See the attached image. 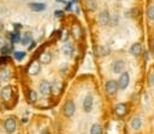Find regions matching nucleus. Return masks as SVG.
Returning a JSON list of instances; mask_svg holds the SVG:
<instances>
[{
    "instance_id": "nucleus-5",
    "label": "nucleus",
    "mask_w": 154,
    "mask_h": 134,
    "mask_svg": "<svg viewBox=\"0 0 154 134\" xmlns=\"http://www.w3.org/2000/svg\"><path fill=\"white\" fill-rule=\"evenodd\" d=\"M39 91H40V93H41V95H43V96H48V95H51V92H52V85H51L48 82L43 80V82L40 83Z\"/></svg>"
},
{
    "instance_id": "nucleus-27",
    "label": "nucleus",
    "mask_w": 154,
    "mask_h": 134,
    "mask_svg": "<svg viewBox=\"0 0 154 134\" xmlns=\"http://www.w3.org/2000/svg\"><path fill=\"white\" fill-rule=\"evenodd\" d=\"M149 84L151 86H154V74L151 76V79H149Z\"/></svg>"
},
{
    "instance_id": "nucleus-14",
    "label": "nucleus",
    "mask_w": 154,
    "mask_h": 134,
    "mask_svg": "<svg viewBox=\"0 0 154 134\" xmlns=\"http://www.w3.org/2000/svg\"><path fill=\"white\" fill-rule=\"evenodd\" d=\"M10 41L12 44L15 43H18L19 41H21V35H19V31L18 30H15L13 32H10Z\"/></svg>"
},
{
    "instance_id": "nucleus-13",
    "label": "nucleus",
    "mask_w": 154,
    "mask_h": 134,
    "mask_svg": "<svg viewBox=\"0 0 154 134\" xmlns=\"http://www.w3.org/2000/svg\"><path fill=\"white\" fill-rule=\"evenodd\" d=\"M141 126H142V121H141V119H140V117H134V119L131 120L130 127H131L132 129L138 131L140 128H141Z\"/></svg>"
},
{
    "instance_id": "nucleus-8",
    "label": "nucleus",
    "mask_w": 154,
    "mask_h": 134,
    "mask_svg": "<svg viewBox=\"0 0 154 134\" xmlns=\"http://www.w3.org/2000/svg\"><path fill=\"white\" fill-rule=\"evenodd\" d=\"M12 97V89H11V86L10 85H6L1 90V98L4 100H10Z\"/></svg>"
},
{
    "instance_id": "nucleus-25",
    "label": "nucleus",
    "mask_w": 154,
    "mask_h": 134,
    "mask_svg": "<svg viewBox=\"0 0 154 134\" xmlns=\"http://www.w3.org/2000/svg\"><path fill=\"white\" fill-rule=\"evenodd\" d=\"M54 15H56V17H58V18H62V17L64 16V12L60 11V10H57V11L54 12Z\"/></svg>"
},
{
    "instance_id": "nucleus-2",
    "label": "nucleus",
    "mask_w": 154,
    "mask_h": 134,
    "mask_svg": "<svg viewBox=\"0 0 154 134\" xmlns=\"http://www.w3.org/2000/svg\"><path fill=\"white\" fill-rule=\"evenodd\" d=\"M129 82H130V76H129V73H122L120 74V78L118 80V88L120 90H125L126 88H128V85H129Z\"/></svg>"
},
{
    "instance_id": "nucleus-17",
    "label": "nucleus",
    "mask_w": 154,
    "mask_h": 134,
    "mask_svg": "<svg viewBox=\"0 0 154 134\" xmlns=\"http://www.w3.org/2000/svg\"><path fill=\"white\" fill-rule=\"evenodd\" d=\"M51 59H52L51 54L46 52V53H43L41 56H40V62H41V64H50L51 62Z\"/></svg>"
},
{
    "instance_id": "nucleus-10",
    "label": "nucleus",
    "mask_w": 154,
    "mask_h": 134,
    "mask_svg": "<svg viewBox=\"0 0 154 134\" xmlns=\"http://www.w3.org/2000/svg\"><path fill=\"white\" fill-rule=\"evenodd\" d=\"M115 111L118 116H124L126 111H128V107H126V104L124 103H119L116 105V108H115Z\"/></svg>"
},
{
    "instance_id": "nucleus-11",
    "label": "nucleus",
    "mask_w": 154,
    "mask_h": 134,
    "mask_svg": "<svg viewBox=\"0 0 154 134\" xmlns=\"http://www.w3.org/2000/svg\"><path fill=\"white\" fill-rule=\"evenodd\" d=\"M142 53V47L140 43H134L131 47H130V54L134 55V56H140Z\"/></svg>"
},
{
    "instance_id": "nucleus-20",
    "label": "nucleus",
    "mask_w": 154,
    "mask_h": 134,
    "mask_svg": "<svg viewBox=\"0 0 154 134\" xmlns=\"http://www.w3.org/2000/svg\"><path fill=\"white\" fill-rule=\"evenodd\" d=\"M72 52H73V48H72V46L70 43H66V44L63 46V53L65 55H71Z\"/></svg>"
},
{
    "instance_id": "nucleus-24",
    "label": "nucleus",
    "mask_w": 154,
    "mask_h": 134,
    "mask_svg": "<svg viewBox=\"0 0 154 134\" xmlns=\"http://www.w3.org/2000/svg\"><path fill=\"white\" fill-rule=\"evenodd\" d=\"M147 16L151 21H154V6H149L148 10H147Z\"/></svg>"
},
{
    "instance_id": "nucleus-18",
    "label": "nucleus",
    "mask_w": 154,
    "mask_h": 134,
    "mask_svg": "<svg viewBox=\"0 0 154 134\" xmlns=\"http://www.w3.org/2000/svg\"><path fill=\"white\" fill-rule=\"evenodd\" d=\"M31 41H33V40H31V35H30L29 32L24 34V36H23V37H21V43H22L23 46H28Z\"/></svg>"
},
{
    "instance_id": "nucleus-32",
    "label": "nucleus",
    "mask_w": 154,
    "mask_h": 134,
    "mask_svg": "<svg viewBox=\"0 0 154 134\" xmlns=\"http://www.w3.org/2000/svg\"><path fill=\"white\" fill-rule=\"evenodd\" d=\"M72 3H77V0H72Z\"/></svg>"
},
{
    "instance_id": "nucleus-3",
    "label": "nucleus",
    "mask_w": 154,
    "mask_h": 134,
    "mask_svg": "<svg viewBox=\"0 0 154 134\" xmlns=\"http://www.w3.org/2000/svg\"><path fill=\"white\" fill-rule=\"evenodd\" d=\"M105 89H106V92L109 95L113 96L116 95L117 91H118V83L115 82V80H109L106 84H105Z\"/></svg>"
},
{
    "instance_id": "nucleus-26",
    "label": "nucleus",
    "mask_w": 154,
    "mask_h": 134,
    "mask_svg": "<svg viewBox=\"0 0 154 134\" xmlns=\"http://www.w3.org/2000/svg\"><path fill=\"white\" fill-rule=\"evenodd\" d=\"M71 6H72V1H69L68 4H66V7H65V9L68 10V11H70V10H71Z\"/></svg>"
},
{
    "instance_id": "nucleus-22",
    "label": "nucleus",
    "mask_w": 154,
    "mask_h": 134,
    "mask_svg": "<svg viewBox=\"0 0 154 134\" xmlns=\"http://www.w3.org/2000/svg\"><path fill=\"white\" fill-rule=\"evenodd\" d=\"M13 58H15L17 61H22V60L25 58V53L24 52H15L13 53Z\"/></svg>"
},
{
    "instance_id": "nucleus-33",
    "label": "nucleus",
    "mask_w": 154,
    "mask_h": 134,
    "mask_svg": "<svg viewBox=\"0 0 154 134\" xmlns=\"http://www.w3.org/2000/svg\"><path fill=\"white\" fill-rule=\"evenodd\" d=\"M57 1H62V0H57Z\"/></svg>"
},
{
    "instance_id": "nucleus-4",
    "label": "nucleus",
    "mask_w": 154,
    "mask_h": 134,
    "mask_svg": "<svg viewBox=\"0 0 154 134\" xmlns=\"http://www.w3.org/2000/svg\"><path fill=\"white\" fill-rule=\"evenodd\" d=\"M75 110H76V107H75V103L72 100H68L65 104H64V115L68 116V117H71L73 114H75Z\"/></svg>"
},
{
    "instance_id": "nucleus-6",
    "label": "nucleus",
    "mask_w": 154,
    "mask_h": 134,
    "mask_svg": "<svg viewBox=\"0 0 154 134\" xmlns=\"http://www.w3.org/2000/svg\"><path fill=\"white\" fill-rule=\"evenodd\" d=\"M125 68V62L123 60H117V61L113 62V66H112V71L115 73H120L123 72V70Z\"/></svg>"
},
{
    "instance_id": "nucleus-16",
    "label": "nucleus",
    "mask_w": 154,
    "mask_h": 134,
    "mask_svg": "<svg viewBox=\"0 0 154 134\" xmlns=\"http://www.w3.org/2000/svg\"><path fill=\"white\" fill-rule=\"evenodd\" d=\"M85 6H87V9H88L89 11H92V12L95 11L96 7H98L95 0H85Z\"/></svg>"
},
{
    "instance_id": "nucleus-15",
    "label": "nucleus",
    "mask_w": 154,
    "mask_h": 134,
    "mask_svg": "<svg viewBox=\"0 0 154 134\" xmlns=\"http://www.w3.org/2000/svg\"><path fill=\"white\" fill-rule=\"evenodd\" d=\"M40 70H41L40 65H39L37 62H34V64H33V65L29 67V73H30L31 76H36V74H39Z\"/></svg>"
},
{
    "instance_id": "nucleus-12",
    "label": "nucleus",
    "mask_w": 154,
    "mask_h": 134,
    "mask_svg": "<svg viewBox=\"0 0 154 134\" xmlns=\"http://www.w3.org/2000/svg\"><path fill=\"white\" fill-rule=\"evenodd\" d=\"M99 22L101 25H106L110 23V15L107 11H102L101 13L99 15Z\"/></svg>"
},
{
    "instance_id": "nucleus-21",
    "label": "nucleus",
    "mask_w": 154,
    "mask_h": 134,
    "mask_svg": "<svg viewBox=\"0 0 154 134\" xmlns=\"http://www.w3.org/2000/svg\"><path fill=\"white\" fill-rule=\"evenodd\" d=\"M13 50V46H3L1 47V54L3 55H7V54H10V53Z\"/></svg>"
},
{
    "instance_id": "nucleus-23",
    "label": "nucleus",
    "mask_w": 154,
    "mask_h": 134,
    "mask_svg": "<svg viewBox=\"0 0 154 134\" xmlns=\"http://www.w3.org/2000/svg\"><path fill=\"white\" fill-rule=\"evenodd\" d=\"M36 99H37V93L34 90H30L29 91V100L30 102H36Z\"/></svg>"
},
{
    "instance_id": "nucleus-7",
    "label": "nucleus",
    "mask_w": 154,
    "mask_h": 134,
    "mask_svg": "<svg viewBox=\"0 0 154 134\" xmlns=\"http://www.w3.org/2000/svg\"><path fill=\"white\" fill-rule=\"evenodd\" d=\"M29 9L34 12H42L46 10V4H43V3H30Z\"/></svg>"
},
{
    "instance_id": "nucleus-19",
    "label": "nucleus",
    "mask_w": 154,
    "mask_h": 134,
    "mask_svg": "<svg viewBox=\"0 0 154 134\" xmlns=\"http://www.w3.org/2000/svg\"><path fill=\"white\" fill-rule=\"evenodd\" d=\"M90 134H102V128L100 127V125H93L90 128Z\"/></svg>"
},
{
    "instance_id": "nucleus-1",
    "label": "nucleus",
    "mask_w": 154,
    "mask_h": 134,
    "mask_svg": "<svg viewBox=\"0 0 154 134\" xmlns=\"http://www.w3.org/2000/svg\"><path fill=\"white\" fill-rule=\"evenodd\" d=\"M4 129L7 134H12L15 133V131L17 129V122H16V119L13 117H9L5 120L4 122Z\"/></svg>"
},
{
    "instance_id": "nucleus-31",
    "label": "nucleus",
    "mask_w": 154,
    "mask_h": 134,
    "mask_svg": "<svg viewBox=\"0 0 154 134\" xmlns=\"http://www.w3.org/2000/svg\"><path fill=\"white\" fill-rule=\"evenodd\" d=\"M152 49H153V54H154V43H153V47H152Z\"/></svg>"
},
{
    "instance_id": "nucleus-9",
    "label": "nucleus",
    "mask_w": 154,
    "mask_h": 134,
    "mask_svg": "<svg viewBox=\"0 0 154 134\" xmlns=\"http://www.w3.org/2000/svg\"><path fill=\"white\" fill-rule=\"evenodd\" d=\"M93 109V97L92 96H87L83 99V110L85 113H89Z\"/></svg>"
},
{
    "instance_id": "nucleus-30",
    "label": "nucleus",
    "mask_w": 154,
    "mask_h": 134,
    "mask_svg": "<svg viewBox=\"0 0 154 134\" xmlns=\"http://www.w3.org/2000/svg\"><path fill=\"white\" fill-rule=\"evenodd\" d=\"M41 134H48V132L45 129V131H42V132H41Z\"/></svg>"
},
{
    "instance_id": "nucleus-29",
    "label": "nucleus",
    "mask_w": 154,
    "mask_h": 134,
    "mask_svg": "<svg viewBox=\"0 0 154 134\" xmlns=\"http://www.w3.org/2000/svg\"><path fill=\"white\" fill-rule=\"evenodd\" d=\"M13 26L16 28V30H18V29H21V28H22V25H21V24H13Z\"/></svg>"
},
{
    "instance_id": "nucleus-28",
    "label": "nucleus",
    "mask_w": 154,
    "mask_h": 134,
    "mask_svg": "<svg viewBox=\"0 0 154 134\" xmlns=\"http://www.w3.org/2000/svg\"><path fill=\"white\" fill-rule=\"evenodd\" d=\"M30 43H31V44L29 46V48H28V50H31V49H33V48H34V47H35V42H34V41H31Z\"/></svg>"
}]
</instances>
